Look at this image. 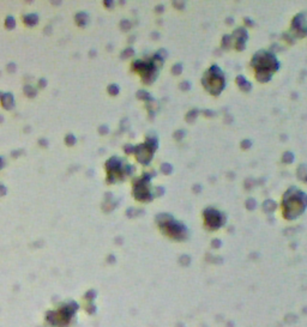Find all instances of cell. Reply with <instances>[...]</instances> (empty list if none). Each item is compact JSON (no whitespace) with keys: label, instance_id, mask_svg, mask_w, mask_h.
I'll use <instances>...</instances> for the list:
<instances>
[{"label":"cell","instance_id":"obj_5","mask_svg":"<svg viewBox=\"0 0 307 327\" xmlns=\"http://www.w3.org/2000/svg\"><path fill=\"white\" fill-rule=\"evenodd\" d=\"M133 197L142 203H149L152 200L154 195L150 188V180H146L143 176L133 180Z\"/></svg>","mask_w":307,"mask_h":327},{"label":"cell","instance_id":"obj_56","mask_svg":"<svg viewBox=\"0 0 307 327\" xmlns=\"http://www.w3.org/2000/svg\"><path fill=\"white\" fill-rule=\"evenodd\" d=\"M90 55H91V57H94V55H95V50H94V49H93V52L90 53Z\"/></svg>","mask_w":307,"mask_h":327},{"label":"cell","instance_id":"obj_9","mask_svg":"<svg viewBox=\"0 0 307 327\" xmlns=\"http://www.w3.org/2000/svg\"><path fill=\"white\" fill-rule=\"evenodd\" d=\"M0 98H1L3 106H4L7 110H10V109L13 108V106H15V98H13V96H12V94H10V93L3 94Z\"/></svg>","mask_w":307,"mask_h":327},{"label":"cell","instance_id":"obj_57","mask_svg":"<svg viewBox=\"0 0 307 327\" xmlns=\"http://www.w3.org/2000/svg\"><path fill=\"white\" fill-rule=\"evenodd\" d=\"M3 121H4V119H3V116L0 115V122H3Z\"/></svg>","mask_w":307,"mask_h":327},{"label":"cell","instance_id":"obj_42","mask_svg":"<svg viewBox=\"0 0 307 327\" xmlns=\"http://www.w3.org/2000/svg\"><path fill=\"white\" fill-rule=\"evenodd\" d=\"M157 54H158V55H160V57H161V58H162L163 60H164L166 58H167V55H168V54H167V52H166L164 49H160V50L157 52Z\"/></svg>","mask_w":307,"mask_h":327},{"label":"cell","instance_id":"obj_33","mask_svg":"<svg viewBox=\"0 0 307 327\" xmlns=\"http://www.w3.org/2000/svg\"><path fill=\"white\" fill-rule=\"evenodd\" d=\"M163 194H164V188L163 187H156L152 191L154 197H161V195H163Z\"/></svg>","mask_w":307,"mask_h":327},{"label":"cell","instance_id":"obj_40","mask_svg":"<svg viewBox=\"0 0 307 327\" xmlns=\"http://www.w3.org/2000/svg\"><path fill=\"white\" fill-rule=\"evenodd\" d=\"M16 69H17V66H16L15 62H10V64L7 65V71H8L10 73H13V72L16 71Z\"/></svg>","mask_w":307,"mask_h":327},{"label":"cell","instance_id":"obj_3","mask_svg":"<svg viewBox=\"0 0 307 327\" xmlns=\"http://www.w3.org/2000/svg\"><path fill=\"white\" fill-rule=\"evenodd\" d=\"M251 66L254 67L257 72L274 73V72L278 71L279 62L271 52L259 50L253 55L252 61H251Z\"/></svg>","mask_w":307,"mask_h":327},{"label":"cell","instance_id":"obj_18","mask_svg":"<svg viewBox=\"0 0 307 327\" xmlns=\"http://www.w3.org/2000/svg\"><path fill=\"white\" fill-rule=\"evenodd\" d=\"M232 47H234L233 37L230 35H224L223 38H222V48L223 49H230Z\"/></svg>","mask_w":307,"mask_h":327},{"label":"cell","instance_id":"obj_49","mask_svg":"<svg viewBox=\"0 0 307 327\" xmlns=\"http://www.w3.org/2000/svg\"><path fill=\"white\" fill-rule=\"evenodd\" d=\"M193 191H195L196 193H199V192L202 191V186H199V185H195V186H193Z\"/></svg>","mask_w":307,"mask_h":327},{"label":"cell","instance_id":"obj_35","mask_svg":"<svg viewBox=\"0 0 307 327\" xmlns=\"http://www.w3.org/2000/svg\"><path fill=\"white\" fill-rule=\"evenodd\" d=\"M98 132H100V134H108L109 133V128H108V126L107 125H102L100 128H98Z\"/></svg>","mask_w":307,"mask_h":327},{"label":"cell","instance_id":"obj_10","mask_svg":"<svg viewBox=\"0 0 307 327\" xmlns=\"http://www.w3.org/2000/svg\"><path fill=\"white\" fill-rule=\"evenodd\" d=\"M232 37L235 38L236 41H245V42H246L247 38H248V34H247V30H246L245 28L240 27V28H236V29L234 30Z\"/></svg>","mask_w":307,"mask_h":327},{"label":"cell","instance_id":"obj_39","mask_svg":"<svg viewBox=\"0 0 307 327\" xmlns=\"http://www.w3.org/2000/svg\"><path fill=\"white\" fill-rule=\"evenodd\" d=\"M180 88H181V90H184V91H187V90H190V89H191V84H190L188 82L184 81L183 83H180Z\"/></svg>","mask_w":307,"mask_h":327},{"label":"cell","instance_id":"obj_45","mask_svg":"<svg viewBox=\"0 0 307 327\" xmlns=\"http://www.w3.org/2000/svg\"><path fill=\"white\" fill-rule=\"evenodd\" d=\"M38 144H40L41 146L46 148V146H48V140H47V139H43V138H42V139H40V140H38Z\"/></svg>","mask_w":307,"mask_h":327},{"label":"cell","instance_id":"obj_17","mask_svg":"<svg viewBox=\"0 0 307 327\" xmlns=\"http://www.w3.org/2000/svg\"><path fill=\"white\" fill-rule=\"evenodd\" d=\"M255 78L262 82V83H266L269 82L272 78V73H269V72H257L255 73Z\"/></svg>","mask_w":307,"mask_h":327},{"label":"cell","instance_id":"obj_31","mask_svg":"<svg viewBox=\"0 0 307 327\" xmlns=\"http://www.w3.org/2000/svg\"><path fill=\"white\" fill-rule=\"evenodd\" d=\"M133 54H134V49H133V48H127V49H125L122 53H121V58H122V59H126V58L132 57Z\"/></svg>","mask_w":307,"mask_h":327},{"label":"cell","instance_id":"obj_14","mask_svg":"<svg viewBox=\"0 0 307 327\" xmlns=\"http://www.w3.org/2000/svg\"><path fill=\"white\" fill-rule=\"evenodd\" d=\"M74 19H76V23L78 24L79 27H85V25L88 24V22H89V17H88V15L85 13V12H78V13L76 15Z\"/></svg>","mask_w":307,"mask_h":327},{"label":"cell","instance_id":"obj_4","mask_svg":"<svg viewBox=\"0 0 307 327\" xmlns=\"http://www.w3.org/2000/svg\"><path fill=\"white\" fill-rule=\"evenodd\" d=\"M133 70H136L137 72H139L142 74L143 82L145 84H151L156 81V78L158 76V65H156L152 61V59L150 61H143V60H136L132 64Z\"/></svg>","mask_w":307,"mask_h":327},{"label":"cell","instance_id":"obj_48","mask_svg":"<svg viewBox=\"0 0 307 327\" xmlns=\"http://www.w3.org/2000/svg\"><path fill=\"white\" fill-rule=\"evenodd\" d=\"M245 23H246V25H250V27H253V25H254L253 20H252L251 18H248V17L245 18Z\"/></svg>","mask_w":307,"mask_h":327},{"label":"cell","instance_id":"obj_24","mask_svg":"<svg viewBox=\"0 0 307 327\" xmlns=\"http://www.w3.org/2000/svg\"><path fill=\"white\" fill-rule=\"evenodd\" d=\"M282 161H283V163H287V164H290V163H293L294 162V155H293V152H284L283 153V157H282Z\"/></svg>","mask_w":307,"mask_h":327},{"label":"cell","instance_id":"obj_47","mask_svg":"<svg viewBox=\"0 0 307 327\" xmlns=\"http://www.w3.org/2000/svg\"><path fill=\"white\" fill-rule=\"evenodd\" d=\"M155 11L157 12V13H162V12L164 11V6H163V5H158V6H156Z\"/></svg>","mask_w":307,"mask_h":327},{"label":"cell","instance_id":"obj_29","mask_svg":"<svg viewBox=\"0 0 307 327\" xmlns=\"http://www.w3.org/2000/svg\"><path fill=\"white\" fill-rule=\"evenodd\" d=\"M255 206H257V201H255L253 198H248L246 200V207L247 210H254Z\"/></svg>","mask_w":307,"mask_h":327},{"label":"cell","instance_id":"obj_22","mask_svg":"<svg viewBox=\"0 0 307 327\" xmlns=\"http://www.w3.org/2000/svg\"><path fill=\"white\" fill-rule=\"evenodd\" d=\"M137 98L148 102V101H150L152 97H151V95L148 93V91H145V90H139L138 93H137Z\"/></svg>","mask_w":307,"mask_h":327},{"label":"cell","instance_id":"obj_25","mask_svg":"<svg viewBox=\"0 0 307 327\" xmlns=\"http://www.w3.org/2000/svg\"><path fill=\"white\" fill-rule=\"evenodd\" d=\"M5 25H6V28L7 29H13L15 27H16V20H15V18L12 17V16H8V17H6V19H5Z\"/></svg>","mask_w":307,"mask_h":327},{"label":"cell","instance_id":"obj_28","mask_svg":"<svg viewBox=\"0 0 307 327\" xmlns=\"http://www.w3.org/2000/svg\"><path fill=\"white\" fill-rule=\"evenodd\" d=\"M76 141H77V139H76V137H74L73 134H67V136L65 137V143L67 144L69 146H73L74 144H76Z\"/></svg>","mask_w":307,"mask_h":327},{"label":"cell","instance_id":"obj_30","mask_svg":"<svg viewBox=\"0 0 307 327\" xmlns=\"http://www.w3.org/2000/svg\"><path fill=\"white\" fill-rule=\"evenodd\" d=\"M185 136H186V131H185V129H178L176 132H174V134H173V137H174L176 140H181Z\"/></svg>","mask_w":307,"mask_h":327},{"label":"cell","instance_id":"obj_34","mask_svg":"<svg viewBox=\"0 0 307 327\" xmlns=\"http://www.w3.org/2000/svg\"><path fill=\"white\" fill-rule=\"evenodd\" d=\"M120 28H121L122 30H130V29H131V23H130L129 20H121Z\"/></svg>","mask_w":307,"mask_h":327},{"label":"cell","instance_id":"obj_53","mask_svg":"<svg viewBox=\"0 0 307 327\" xmlns=\"http://www.w3.org/2000/svg\"><path fill=\"white\" fill-rule=\"evenodd\" d=\"M151 37H152V38H158L160 35H158V32H152V34H151Z\"/></svg>","mask_w":307,"mask_h":327},{"label":"cell","instance_id":"obj_21","mask_svg":"<svg viewBox=\"0 0 307 327\" xmlns=\"http://www.w3.org/2000/svg\"><path fill=\"white\" fill-rule=\"evenodd\" d=\"M24 94L27 95L28 97L33 98V97H35V96H36L37 90H36L34 86H31V85H25V86H24Z\"/></svg>","mask_w":307,"mask_h":327},{"label":"cell","instance_id":"obj_6","mask_svg":"<svg viewBox=\"0 0 307 327\" xmlns=\"http://www.w3.org/2000/svg\"><path fill=\"white\" fill-rule=\"evenodd\" d=\"M203 215H204V219H205V227L209 230H216V229L223 227L227 220L226 215L220 212L219 210H216L214 207L205 208Z\"/></svg>","mask_w":307,"mask_h":327},{"label":"cell","instance_id":"obj_51","mask_svg":"<svg viewBox=\"0 0 307 327\" xmlns=\"http://www.w3.org/2000/svg\"><path fill=\"white\" fill-rule=\"evenodd\" d=\"M22 152H23V150H17V151H12L11 155L13 156V157H17V155H19V153H22Z\"/></svg>","mask_w":307,"mask_h":327},{"label":"cell","instance_id":"obj_46","mask_svg":"<svg viewBox=\"0 0 307 327\" xmlns=\"http://www.w3.org/2000/svg\"><path fill=\"white\" fill-rule=\"evenodd\" d=\"M6 187L5 186H3L1 184H0V197H3V195H5L6 194Z\"/></svg>","mask_w":307,"mask_h":327},{"label":"cell","instance_id":"obj_41","mask_svg":"<svg viewBox=\"0 0 307 327\" xmlns=\"http://www.w3.org/2000/svg\"><path fill=\"white\" fill-rule=\"evenodd\" d=\"M173 5H174L176 8H179V10H183V8L185 7L184 1H173Z\"/></svg>","mask_w":307,"mask_h":327},{"label":"cell","instance_id":"obj_12","mask_svg":"<svg viewBox=\"0 0 307 327\" xmlns=\"http://www.w3.org/2000/svg\"><path fill=\"white\" fill-rule=\"evenodd\" d=\"M158 107H160V106H158L157 101L154 100V98H151L150 101L146 102V108H148V112H149V116H150V117L155 116V113H156V110H157Z\"/></svg>","mask_w":307,"mask_h":327},{"label":"cell","instance_id":"obj_19","mask_svg":"<svg viewBox=\"0 0 307 327\" xmlns=\"http://www.w3.org/2000/svg\"><path fill=\"white\" fill-rule=\"evenodd\" d=\"M143 213H144V210H142V208H134V207H130L129 210L126 211L127 217H130V218L140 216V215H143Z\"/></svg>","mask_w":307,"mask_h":327},{"label":"cell","instance_id":"obj_27","mask_svg":"<svg viewBox=\"0 0 307 327\" xmlns=\"http://www.w3.org/2000/svg\"><path fill=\"white\" fill-rule=\"evenodd\" d=\"M107 90H108L109 95H112V96H117V95L119 94V91H120L119 85H117V84H110V85L108 86Z\"/></svg>","mask_w":307,"mask_h":327},{"label":"cell","instance_id":"obj_1","mask_svg":"<svg viewBox=\"0 0 307 327\" xmlns=\"http://www.w3.org/2000/svg\"><path fill=\"white\" fill-rule=\"evenodd\" d=\"M306 194L298 187H290L283 197L282 207L283 216L287 219H295L301 216L306 210Z\"/></svg>","mask_w":307,"mask_h":327},{"label":"cell","instance_id":"obj_2","mask_svg":"<svg viewBox=\"0 0 307 327\" xmlns=\"http://www.w3.org/2000/svg\"><path fill=\"white\" fill-rule=\"evenodd\" d=\"M202 84L211 95L219 96L226 86L224 74H223L222 70L220 69V66L212 65V66L205 72V74L203 76Z\"/></svg>","mask_w":307,"mask_h":327},{"label":"cell","instance_id":"obj_8","mask_svg":"<svg viewBox=\"0 0 307 327\" xmlns=\"http://www.w3.org/2000/svg\"><path fill=\"white\" fill-rule=\"evenodd\" d=\"M136 157H137V161L143 164V165H149L151 160H152V155L154 151L151 149H149L145 144H139V145L134 146V152Z\"/></svg>","mask_w":307,"mask_h":327},{"label":"cell","instance_id":"obj_38","mask_svg":"<svg viewBox=\"0 0 307 327\" xmlns=\"http://www.w3.org/2000/svg\"><path fill=\"white\" fill-rule=\"evenodd\" d=\"M251 145H252V141H251V140H248V139H245V140H242V141H241V146L244 148V149H250V148H251Z\"/></svg>","mask_w":307,"mask_h":327},{"label":"cell","instance_id":"obj_37","mask_svg":"<svg viewBox=\"0 0 307 327\" xmlns=\"http://www.w3.org/2000/svg\"><path fill=\"white\" fill-rule=\"evenodd\" d=\"M124 151H125L127 155L133 153V152H134V146H133V145H130V144H127V145L124 146Z\"/></svg>","mask_w":307,"mask_h":327},{"label":"cell","instance_id":"obj_52","mask_svg":"<svg viewBox=\"0 0 307 327\" xmlns=\"http://www.w3.org/2000/svg\"><path fill=\"white\" fill-rule=\"evenodd\" d=\"M226 20H227V24H233V23H234V19H233L232 17H230V18H227Z\"/></svg>","mask_w":307,"mask_h":327},{"label":"cell","instance_id":"obj_43","mask_svg":"<svg viewBox=\"0 0 307 327\" xmlns=\"http://www.w3.org/2000/svg\"><path fill=\"white\" fill-rule=\"evenodd\" d=\"M38 86H40L41 89H43V88L47 86V81L45 79V78H41V79L38 81Z\"/></svg>","mask_w":307,"mask_h":327},{"label":"cell","instance_id":"obj_11","mask_svg":"<svg viewBox=\"0 0 307 327\" xmlns=\"http://www.w3.org/2000/svg\"><path fill=\"white\" fill-rule=\"evenodd\" d=\"M236 83H238V85L240 86V89L242 90V91H250L251 90V88H252V84L246 79V78L244 77V76H238L236 77Z\"/></svg>","mask_w":307,"mask_h":327},{"label":"cell","instance_id":"obj_26","mask_svg":"<svg viewBox=\"0 0 307 327\" xmlns=\"http://www.w3.org/2000/svg\"><path fill=\"white\" fill-rule=\"evenodd\" d=\"M161 172H162L163 174H166V175L172 174V172H173V165H170L169 163H163V164L161 165Z\"/></svg>","mask_w":307,"mask_h":327},{"label":"cell","instance_id":"obj_58","mask_svg":"<svg viewBox=\"0 0 307 327\" xmlns=\"http://www.w3.org/2000/svg\"><path fill=\"white\" fill-rule=\"evenodd\" d=\"M1 95H3V94H1V93H0V97H1Z\"/></svg>","mask_w":307,"mask_h":327},{"label":"cell","instance_id":"obj_36","mask_svg":"<svg viewBox=\"0 0 307 327\" xmlns=\"http://www.w3.org/2000/svg\"><path fill=\"white\" fill-rule=\"evenodd\" d=\"M254 185H255V181H254L253 179H247V180L245 181V188H246V189L252 188Z\"/></svg>","mask_w":307,"mask_h":327},{"label":"cell","instance_id":"obj_16","mask_svg":"<svg viewBox=\"0 0 307 327\" xmlns=\"http://www.w3.org/2000/svg\"><path fill=\"white\" fill-rule=\"evenodd\" d=\"M173 218H174V217H173L172 215H169V213H158V215L156 216V220H157L158 225H162V224H164V223H167V222L172 220Z\"/></svg>","mask_w":307,"mask_h":327},{"label":"cell","instance_id":"obj_20","mask_svg":"<svg viewBox=\"0 0 307 327\" xmlns=\"http://www.w3.org/2000/svg\"><path fill=\"white\" fill-rule=\"evenodd\" d=\"M198 114H199V110H198V109H191V110L187 113V115H186V121H187L188 124L193 122V121L197 119Z\"/></svg>","mask_w":307,"mask_h":327},{"label":"cell","instance_id":"obj_54","mask_svg":"<svg viewBox=\"0 0 307 327\" xmlns=\"http://www.w3.org/2000/svg\"><path fill=\"white\" fill-rule=\"evenodd\" d=\"M4 167V160L0 157V170H1V168Z\"/></svg>","mask_w":307,"mask_h":327},{"label":"cell","instance_id":"obj_55","mask_svg":"<svg viewBox=\"0 0 307 327\" xmlns=\"http://www.w3.org/2000/svg\"><path fill=\"white\" fill-rule=\"evenodd\" d=\"M219 242H220L219 240H215V241H214V246H219V244H220Z\"/></svg>","mask_w":307,"mask_h":327},{"label":"cell","instance_id":"obj_50","mask_svg":"<svg viewBox=\"0 0 307 327\" xmlns=\"http://www.w3.org/2000/svg\"><path fill=\"white\" fill-rule=\"evenodd\" d=\"M105 6L112 7V6H113V1H112V0H106V1H105Z\"/></svg>","mask_w":307,"mask_h":327},{"label":"cell","instance_id":"obj_23","mask_svg":"<svg viewBox=\"0 0 307 327\" xmlns=\"http://www.w3.org/2000/svg\"><path fill=\"white\" fill-rule=\"evenodd\" d=\"M306 175H307V172H306V167L305 164H301L299 168H298V177L302 181H306Z\"/></svg>","mask_w":307,"mask_h":327},{"label":"cell","instance_id":"obj_44","mask_svg":"<svg viewBox=\"0 0 307 327\" xmlns=\"http://www.w3.org/2000/svg\"><path fill=\"white\" fill-rule=\"evenodd\" d=\"M203 113L205 114L207 116H215V115H216V113H215L214 110H209V109H205V110H203Z\"/></svg>","mask_w":307,"mask_h":327},{"label":"cell","instance_id":"obj_13","mask_svg":"<svg viewBox=\"0 0 307 327\" xmlns=\"http://www.w3.org/2000/svg\"><path fill=\"white\" fill-rule=\"evenodd\" d=\"M277 208V203L275 200H271V199H267L263 203V210L267 213H271L274 212L275 210Z\"/></svg>","mask_w":307,"mask_h":327},{"label":"cell","instance_id":"obj_32","mask_svg":"<svg viewBox=\"0 0 307 327\" xmlns=\"http://www.w3.org/2000/svg\"><path fill=\"white\" fill-rule=\"evenodd\" d=\"M181 72H183V65L181 64H175L174 66L172 67V73L173 74L178 76V74H180Z\"/></svg>","mask_w":307,"mask_h":327},{"label":"cell","instance_id":"obj_15","mask_svg":"<svg viewBox=\"0 0 307 327\" xmlns=\"http://www.w3.org/2000/svg\"><path fill=\"white\" fill-rule=\"evenodd\" d=\"M23 20H24V23L27 24V25H29V27H34V25H36L37 22H38V16L35 15V13L25 15V16L23 17Z\"/></svg>","mask_w":307,"mask_h":327},{"label":"cell","instance_id":"obj_7","mask_svg":"<svg viewBox=\"0 0 307 327\" xmlns=\"http://www.w3.org/2000/svg\"><path fill=\"white\" fill-rule=\"evenodd\" d=\"M160 228L164 234L169 235L170 237H173L175 240H184L187 236L186 227L181 223V222H176L174 218L172 220L167 222V223L160 225Z\"/></svg>","mask_w":307,"mask_h":327}]
</instances>
